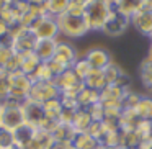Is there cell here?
I'll list each match as a JSON object with an SVG mask.
<instances>
[{"mask_svg": "<svg viewBox=\"0 0 152 149\" xmlns=\"http://www.w3.org/2000/svg\"><path fill=\"white\" fill-rule=\"evenodd\" d=\"M39 64H41V61H39V57H38L34 53L23 54V56H21V69L20 70L31 77L34 74V70L39 67Z\"/></svg>", "mask_w": 152, "mask_h": 149, "instance_id": "484cf974", "label": "cell"}, {"mask_svg": "<svg viewBox=\"0 0 152 149\" xmlns=\"http://www.w3.org/2000/svg\"><path fill=\"white\" fill-rule=\"evenodd\" d=\"M54 142H72L77 133L74 131L72 125H66V123H57L54 129L51 131Z\"/></svg>", "mask_w": 152, "mask_h": 149, "instance_id": "e0dca14e", "label": "cell"}, {"mask_svg": "<svg viewBox=\"0 0 152 149\" xmlns=\"http://www.w3.org/2000/svg\"><path fill=\"white\" fill-rule=\"evenodd\" d=\"M8 33H10V26H8L4 20H0V38L7 36Z\"/></svg>", "mask_w": 152, "mask_h": 149, "instance_id": "836d02e7", "label": "cell"}, {"mask_svg": "<svg viewBox=\"0 0 152 149\" xmlns=\"http://www.w3.org/2000/svg\"><path fill=\"white\" fill-rule=\"evenodd\" d=\"M80 57L77 48L72 43H69L67 40H61L59 38V44L56 49V56L53 57L54 61H57L59 64H62L66 69H70L74 64L77 62V59Z\"/></svg>", "mask_w": 152, "mask_h": 149, "instance_id": "9c48e42d", "label": "cell"}, {"mask_svg": "<svg viewBox=\"0 0 152 149\" xmlns=\"http://www.w3.org/2000/svg\"><path fill=\"white\" fill-rule=\"evenodd\" d=\"M57 25H59V34L67 38V40L82 38L90 31L85 17H75V15L66 13L57 18Z\"/></svg>", "mask_w": 152, "mask_h": 149, "instance_id": "3957f363", "label": "cell"}, {"mask_svg": "<svg viewBox=\"0 0 152 149\" xmlns=\"http://www.w3.org/2000/svg\"><path fill=\"white\" fill-rule=\"evenodd\" d=\"M33 85V79L26 76L25 72L18 70V72L10 74V95L20 100H28V93Z\"/></svg>", "mask_w": 152, "mask_h": 149, "instance_id": "ba28073f", "label": "cell"}, {"mask_svg": "<svg viewBox=\"0 0 152 149\" xmlns=\"http://www.w3.org/2000/svg\"><path fill=\"white\" fill-rule=\"evenodd\" d=\"M85 8H87V2H85V0H69L67 13H69V15H75V17H83Z\"/></svg>", "mask_w": 152, "mask_h": 149, "instance_id": "f1b7e54d", "label": "cell"}, {"mask_svg": "<svg viewBox=\"0 0 152 149\" xmlns=\"http://www.w3.org/2000/svg\"><path fill=\"white\" fill-rule=\"evenodd\" d=\"M13 54H15L13 48H2L0 46V70L7 72V67H8V64H10Z\"/></svg>", "mask_w": 152, "mask_h": 149, "instance_id": "1f68e13d", "label": "cell"}, {"mask_svg": "<svg viewBox=\"0 0 152 149\" xmlns=\"http://www.w3.org/2000/svg\"><path fill=\"white\" fill-rule=\"evenodd\" d=\"M129 18L121 15L119 12H116L111 5V15H110L108 21L105 23L103 26V33H106L108 36H119L121 33H124V30L128 28V23H129Z\"/></svg>", "mask_w": 152, "mask_h": 149, "instance_id": "8fae6325", "label": "cell"}, {"mask_svg": "<svg viewBox=\"0 0 152 149\" xmlns=\"http://www.w3.org/2000/svg\"><path fill=\"white\" fill-rule=\"evenodd\" d=\"M53 144H54L53 134L46 129H38L33 141L30 142V146L26 149H51Z\"/></svg>", "mask_w": 152, "mask_h": 149, "instance_id": "d6986e66", "label": "cell"}, {"mask_svg": "<svg viewBox=\"0 0 152 149\" xmlns=\"http://www.w3.org/2000/svg\"><path fill=\"white\" fill-rule=\"evenodd\" d=\"M2 110H4V106H2V102H0V128H2Z\"/></svg>", "mask_w": 152, "mask_h": 149, "instance_id": "d590c367", "label": "cell"}, {"mask_svg": "<svg viewBox=\"0 0 152 149\" xmlns=\"http://www.w3.org/2000/svg\"><path fill=\"white\" fill-rule=\"evenodd\" d=\"M43 106H44V113H46V116H48L49 121H59L61 120L64 105H62V102H61L59 97L49 100V102H46V103H43Z\"/></svg>", "mask_w": 152, "mask_h": 149, "instance_id": "44dd1931", "label": "cell"}, {"mask_svg": "<svg viewBox=\"0 0 152 149\" xmlns=\"http://www.w3.org/2000/svg\"><path fill=\"white\" fill-rule=\"evenodd\" d=\"M128 90L119 85H106L103 90H100V103L105 108L111 106H123V98H124Z\"/></svg>", "mask_w": 152, "mask_h": 149, "instance_id": "30bf717a", "label": "cell"}, {"mask_svg": "<svg viewBox=\"0 0 152 149\" xmlns=\"http://www.w3.org/2000/svg\"><path fill=\"white\" fill-rule=\"evenodd\" d=\"M23 100H18L15 97L8 95L5 100H2V128L13 133L20 126L25 125V115H23Z\"/></svg>", "mask_w": 152, "mask_h": 149, "instance_id": "6da1fadb", "label": "cell"}, {"mask_svg": "<svg viewBox=\"0 0 152 149\" xmlns=\"http://www.w3.org/2000/svg\"><path fill=\"white\" fill-rule=\"evenodd\" d=\"M93 123V118L92 115L88 113V110L85 108H79L74 115V120H72V128L75 133H87L88 128L92 126Z\"/></svg>", "mask_w": 152, "mask_h": 149, "instance_id": "2e32d148", "label": "cell"}, {"mask_svg": "<svg viewBox=\"0 0 152 149\" xmlns=\"http://www.w3.org/2000/svg\"><path fill=\"white\" fill-rule=\"evenodd\" d=\"M131 23L136 26L139 33L152 38V12L139 10L134 17L131 18Z\"/></svg>", "mask_w": 152, "mask_h": 149, "instance_id": "9a60e30c", "label": "cell"}, {"mask_svg": "<svg viewBox=\"0 0 152 149\" xmlns=\"http://www.w3.org/2000/svg\"><path fill=\"white\" fill-rule=\"evenodd\" d=\"M111 5L116 12H119L121 15H124V17H128L129 20H131V18L141 10L142 2H129V0H126V2H115V4H111Z\"/></svg>", "mask_w": 152, "mask_h": 149, "instance_id": "603a6c76", "label": "cell"}, {"mask_svg": "<svg viewBox=\"0 0 152 149\" xmlns=\"http://www.w3.org/2000/svg\"><path fill=\"white\" fill-rule=\"evenodd\" d=\"M100 102V92L88 87H83L79 93H77V103H79V108H90L92 105Z\"/></svg>", "mask_w": 152, "mask_h": 149, "instance_id": "ac0fdd59", "label": "cell"}, {"mask_svg": "<svg viewBox=\"0 0 152 149\" xmlns=\"http://www.w3.org/2000/svg\"><path fill=\"white\" fill-rule=\"evenodd\" d=\"M36 131H38L36 128L26 125V123H25L23 126H20L18 129H15V131H13L15 148H17V149H26L28 146H30V142L33 141Z\"/></svg>", "mask_w": 152, "mask_h": 149, "instance_id": "5bb4252c", "label": "cell"}, {"mask_svg": "<svg viewBox=\"0 0 152 149\" xmlns=\"http://www.w3.org/2000/svg\"><path fill=\"white\" fill-rule=\"evenodd\" d=\"M57 44H59V40H38L33 53L39 57L41 62H49L56 56Z\"/></svg>", "mask_w": 152, "mask_h": 149, "instance_id": "4fadbf2b", "label": "cell"}, {"mask_svg": "<svg viewBox=\"0 0 152 149\" xmlns=\"http://www.w3.org/2000/svg\"><path fill=\"white\" fill-rule=\"evenodd\" d=\"M34 33L38 40H59V25H57V18L49 17V15H43L39 17L30 28Z\"/></svg>", "mask_w": 152, "mask_h": 149, "instance_id": "277c9868", "label": "cell"}, {"mask_svg": "<svg viewBox=\"0 0 152 149\" xmlns=\"http://www.w3.org/2000/svg\"><path fill=\"white\" fill-rule=\"evenodd\" d=\"M139 72H141V80L149 90H152V59H145L144 62L139 67Z\"/></svg>", "mask_w": 152, "mask_h": 149, "instance_id": "83f0119b", "label": "cell"}, {"mask_svg": "<svg viewBox=\"0 0 152 149\" xmlns=\"http://www.w3.org/2000/svg\"><path fill=\"white\" fill-rule=\"evenodd\" d=\"M51 149H74L72 142H54Z\"/></svg>", "mask_w": 152, "mask_h": 149, "instance_id": "d6a6232c", "label": "cell"}, {"mask_svg": "<svg viewBox=\"0 0 152 149\" xmlns=\"http://www.w3.org/2000/svg\"><path fill=\"white\" fill-rule=\"evenodd\" d=\"M149 59H152V44H151V49H149Z\"/></svg>", "mask_w": 152, "mask_h": 149, "instance_id": "74e56055", "label": "cell"}, {"mask_svg": "<svg viewBox=\"0 0 152 149\" xmlns=\"http://www.w3.org/2000/svg\"><path fill=\"white\" fill-rule=\"evenodd\" d=\"M83 57L92 66L93 70H103L111 64V57H110L108 51L103 49V48H90L83 54Z\"/></svg>", "mask_w": 152, "mask_h": 149, "instance_id": "7c38bea8", "label": "cell"}, {"mask_svg": "<svg viewBox=\"0 0 152 149\" xmlns=\"http://www.w3.org/2000/svg\"><path fill=\"white\" fill-rule=\"evenodd\" d=\"M72 144H74V149H98L100 148V141H96L88 133H77Z\"/></svg>", "mask_w": 152, "mask_h": 149, "instance_id": "7402d4cb", "label": "cell"}, {"mask_svg": "<svg viewBox=\"0 0 152 149\" xmlns=\"http://www.w3.org/2000/svg\"><path fill=\"white\" fill-rule=\"evenodd\" d=\"M67 8H69V0H49V2H46V15L54 18L66 15Z\"/></svg>", "mask_w": 152, "mask_h": 149, "instance_id": "d4e9b609", "label": "cell"}, {"mask_svg": "<svg viewBox=\"0 0 152 149\" xmlns=\"http://www.w3.org/2000/svg\"><path fill=\"white\" fill-rule=\"evenodd\" d=\"M23 115H25V123L36 129H44L46 125L49 123L46 113H44L43 103L33 102V100H26L23 103Z\"/></svg>", "mask_w": 152, "mask_h": 149, "instance_id": "8992f818", "label": "cell"}, {"mask_svg": "<svg viewBox=\"0 0 152 149\" xmlns=\"http://www.w3.org/2000/svg\"><path fill=\"white\" fill-rule=\"evenodd\" d=\"M115 149H131V148H128V146H124V144H119L118 148H115Z\"/></svg>", "mask_w": 152, "mask_h": 149, "instance_id": "8d00e7d4", "label": "cell"}, {"mask_svg": "<svg viewBox=\"0 0 152 149\" xmlns=\"http://www.w3.org/2000/svg\"><path fill=\"white\" fill-rule=\"evenodd\" d=\"M134 113L139 120L152 121V98L151 97H139L137 103L134 105Z\"/></svg>", "mask_w": 152, "mask_h": 149, "instance_id": "ffe728a7", "label": "cell"}, {"mask_svg": "<svg viewBox=\"0 0 152 149\" xmlns=\"http://www.w3.org/2000/svg\"><path fill=\"white\" fill-rule=\"evenodd\" d=\"M5 5H7V0H0V13H2V12H4Z\"/></svg>", "mask_w": 152, "mask_h": 149, "instance_id": "e575fe53", "label": "cell"}, {"mask_svg": "<svg viewBox=\"0 0 152 149\" xmlns=\"http://www.w3.org/2000/svg\"><path fill=\"white\" fill-rule=\"evenodd\" d=\"M54 84H56L61 95H72V97H77V93L85 87L83 80L79 79L72 69H67L61 76H57L54 79Z\"/></svg>", "mask_w": 152, "mask_h": 149, "instance_id": "5b68a950", "label": "cell"}, {"mask_svg": "<svg viewBox=\"0 0 152 149\" xmlns=\"http://www.w3.org/2000/svg\"><path fill=\"white\" fill-rule=\"evenodd\" d=\"M61 93L54 82H33L31 90L28 93V100L38 103H46L53 98H57Z\"/></svg>", "mask_w": 152, "mask_h": 149, "instance_id": "52a82bcc", "label": "cell"}, {"mask_svg": "<svg viewBox=\"0 0 152 149\" xmlns=\"http://www.w3.org/2000/svg\"><path fill=\"white\" fill-rule=\"evenodd\" d=\"M12 149H17V148H12Z\"/></svg>", "mask_w": 152, "mask_h": 149, "instance_id": "ab89813d", "label": "cell"}, {"mask_svg": "<svg viewBox=\"0 0 152 149\" xmlns=\"http://www.w3.org/2000/svg\"><path fill=\"white\" fill-rule=\"evenodd\" d=\"M83 84H85V87L93 89V90H96V92L103 90L106 85H108V84H106V79H105L103 70H92V72L88 74V77L83 80Z\"/></svg>", "mask_w": 152, "mask_h": 149, "instance_id": "cb8c5ba5", "label": "cell"}, {"mask_svg": "<svg viewBox=\"0 0 152 149\" xmlns=\"http://www.w3.org/2000/svg\"><path fill=\"white\" fill-rule=\"evenodd\" d=\"M10 95V74L0 70V102Z\"/></svg>", "mask_w": 152, "mask_h": 149, "instance_id": "f546056e", "label": "cell"}, {"mask_svg": "<svg viewBox=\"0 0 152 149\" xmlns=\"http://www.w3.org/2000/svg\"><path fill=\"white\" fill-rule=\"evenodd\" d=\"M110 15H111V2H87L83 17L90 31H102Z\"/></svg>", "mask_w": 152, "mask_h": 149, "instance_id": "7a4b0ae2", "label": "cell"}, {"mask_svg": "<svg viewBox=\"0 0 152 149\" xmlns=\"http://www.w3.org/2000/svg\"><path fill=\"white\" fill-rule=\"evenodd\" d=\"M15 148L13 133L5 128H0V149H12Z\"/></svg>", "mask_w": 152, "mask_h": 149, "instance_id": "4dcf8cb0", "label": "cell"}, {"mask_svg": "<svg viewBox=\"0 0 152 149\" xmlns=\"http://www.w3.org/2000/svg\"><path fill=\"white\" fill-rule=\"evenodd\" d=\"M98 149H108V148H103V146H100V148Z\"/></svg>", "mask_w": 152, "mask_h": 149, "instance_id": "f35d334b", "label": "cell"}, {"mask_svg": "<svg viewBox=\"0 0 152 149\" xmlns=\"http://www.w3.org/2000/svg\"><path fill=\"white\" fill-rule=\"evenodd\" d=\"M70 69H72L74 72H75V76L79 77V79H82V80H85L87 77H88V74L93 70V69H92V66H90V64L87 62L83 56H80L79 59H77V62L74 64V66L70 67Z\"/></svg>", "mask_w": 152, "mask_h": 149, "instance_id": "4316f807", "label": "cell"}]
</instances>
